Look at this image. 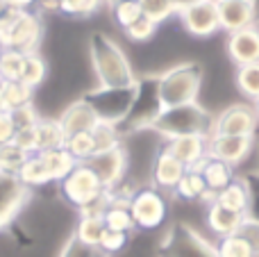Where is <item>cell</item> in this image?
Returning <instances> with one entry per match:
<instances>
[{
  "label": "cell",
  "mask_w": 259,
  "mask_h": 257,
  "mask_svg": "<svg viewBox=\"0 0 259 257\" xmlns=\"http://www.w3.org/2000/svg\"><path fill=\"white\" fill-rule=\"evenodd\" d=\"M89 57L98 80V89L123 91L137 87L139 80L125 50L105 32H94L89 36Z\"/></svg>",
  "instance_id": "obj_1"
},
{
  "label": "cell",
  "mask_w": 259,
  "mask_h": 257,
  "mask_svg": "<svg viewBox=\"0 0 259 257\" xmlns=\"http://www.w3.org/2000/svg\"><path fill=\"white\" fill-rule=\"evenodd\" d=\"M214 127V116L202 105L189 103L178 107L159 109L150 121L148 130H155L161 139H175V137H209Z\"/></svg>",
  "instance_id": "obj_2"
},
{
  "label": "cell",
  "mask_w": 259,
  "mask_h": 257,
  "mask_svg": "<svg viewBox=\"0 0 259 257\" xmlns=\"http://www.w3.org/2000/svg\"><path fill=\"white\" fill-rule=\"evenodd\" d=\"M202 68L196 62H184L164 71L157 77V100L159 107H178V105L198 103L202 87Z\"/></svg>",
  "instance_id": "obj_3"
},
{
  "label": "cell",
  "mask_w": 259,
  "mask_h": 257,
  "mask_svg": "<svg viewBox=\"0 0 259 257\" xmlns=\"http://www.w3.org/2000/svg\"><path fill=\"white\" fill-rule=\"evenodd\" d=\"M44 36V23L34 12H5L0 18V48L36 53Z\"/></svg>",
  "instance_id": "obj_4"
},
{
  "label": "cell",
  "mask_w": 259,
  "mask_h": 257,
  "mask_svg": "<svg viewBox=\"0 0 259 257\" xmlns=\"http://www.w3.org/2000/svg\"><path fill=\"white\" fill-rule=\"evenodd\" d=\"M59 191H62L64 200L73 207L82 209H89L94 205L103 203L107 198V191L105 187L100 185V180L96 178V173L89 168V164H75L71 173L59 182Z\"/></svg>",
  "instance_id": "obj_5"
},
{
  "label": "cell",
  "mask_w": 259,
  "mask_h": 257,
  "mask_svg": "<svg viewBox=\"0 0 259 257\" xmlns=\"http://www.w3.org/2000/svg\"><path fill=\"white\" fill-rule=\"evenodd\" d=\"M159 257H219L216 241L202 237L189 223H173L161 239Z\"/></svg>",
  "instance_id": "obj_6"
},
{
  "label": "cell",
  "mask_w": 259,
  "mask_h": 257,
  "mask_svg": "<svg viewBox=\"0 0 259 257\" xmlns=\"http://www.w3.org/2000/svg\"><path fill=\"white\" fill-rule=\"evenodd\" d=\"M127 205L137 230H157L168 219V200H166L164 191H159L152 185L137 187L130 196Z\"/></svg>",
  "instance_id": "obj_7"
},
{
  "label": "cell",
  "mask_w": 259,
  "mask_h": 257,
  "mask_svg": "<svg viewBox=\"0 0 259 257\" xmlns=\"http://www.w3.org/2000/svg\"><path fill=\"white\" fill-rule=\"evenodd\" d=\"M84 164H89V168L96 173V178H98L100 185L105 187V191H114L125 180V173L130 166V155H127L125 146L121 144L112 150L96 153L94 157Z\"/></svg>",
  "instance_id": "obj_8"
},
{
  "label": "cell",
  "mask_w": 259,
  "mask_h": 257,
  "mask_svg": "<svg viewBox=\"0 0 259 257\" xmlns=\"http://www.w3.org/2000/svg\"><path fill=\"white\" fill-rule=\"evenodd\" d=\"M134 96H137V87H134V89H123V91L96 89L94 94L87 96V100L94 105L100 121H109V123L121 125L127 118L130 109H132Z\"/></svg>",
  "instance_id": "obj_9"
},
{
  "label": "cell",
  "mask_w": 259,
  "mask_h": 257,
  "mask_svg": "<svg viewBox=\"0 0 259 257\" xmlns=\"http://www.w3.org/2000/svg\"><path fill=\"white\" fill-rule=\"evenodd\" d=\"M257 116L252 105H230L223 112H219V116H214V127L211 135H225V137H255L257 132Z\"/></svg>",
  "instance_id": "obj_10"
},
{
  "label": "cell",
  "mask_w": 259,
  "mask_h": 257,
  "mask_svg": "<svg viewBox=\"0 0 259 257\" xmlns=\"http://www.w3.org/2000/svg\"><path fill=\"white\" fill-rule=\"evenodd\" d=\"M178 14H180V21H182L184 30L191 36H196V39H207V36H211L214 32L221 30L216 0H198L191 7L182 9Z\"/></svg>",
  "instance_id": "obj_11"
},
{
  "label": "cell",
  "mask_w": 259,
  "mask_h": 257,
  "mask_svg": "<svg viewBox=\"0 0 259 257\" xmlns=\"http://www.w3.org/2000/svg\"><path fill=\"white\" fill-rule=\"evenodd\" d=\"M255 148V137H225V135H209L207 139V155L214 159L237 166L241 164Z\"/></svg>",
  "instance_id": "obj_12"
},
{
  "label": "cell",
  "mask_w": 259,
  "mask_h": 257,
  "mask_svg": "<svg viewBox=\"0 0 259 257\" xmlns=\"http://www.w3.org/2000/svg\"><path fill=\"white\" fill-rule=\"evenodd\" d=\"M216 7H219L221 30L228 34L255 25L257 21V3L252 0H216Z\"/></svg>",
  "instance_id": "obj_13"
},
{
  "label": "cell",
  "mask_w": 259,
  "mask_h": 257,
  "mask_svg": "<svg viewBox=\"0 0 259 257\" xmlns=\"http://www.w3.org/2000/svg\"><path fill=\"white\" fill-rule=\"evenodd\" d=\"M30 198V189L12 173L0 171V228L7 226Z\"/></svg>",
  "instance_id": "obj_14"
},
{
  "label": "cell",
  "mask_w": 259,
  "mask_h": 257,
  "mask_svg": "<svg viewBox=\"0 0 259 257\" xmlns=\"http://www.w3.org/2000/svg\"><path fill=\"white\" fill-rule=\"evenodd\" d=\"M184 173H187L184 164H180L168 150L159 146V150L152 155L150 162V185L157 187L159 191H173Z\"/></svg>",
  "instance_id": "obj_15"
},
{
  "label": "cell",
  "mask_w": 259,
  "mask_h": 257,
  "mask_svg": "<svg viewBox=\"0 0 259 257\" xmlns=\"http://www.w3.org/2000/svg\"><path fill=\"white\" fill-rule=\"evenodd\" d=\"M225 50H228V57L237 66L259 62V27L250 25V27H243V30L228 34Z\"/></svg>",
  "instance_id": "obj_16"
},
{
  "label": "cell",
  "mask_w": 259,
  "mask_h": 257,
  "mask_svg": "<svg viewBox=\"0 0 259 257\" xmlns=\"http://www.w3.org/2000/svg\"><path fill=\"white\" fill-rule=\"evenodd\" d=\"M207 139L209 137H175L166 139L161 148L184 164V168H198L207 159Z\"/></svg>",
  "instance_id": "obj_17"
},
{
  "label": "cell",
  "mask_w": 259,
  "mask_h": 257,
  "mask_svg": "<svg viewBox=\"0 0 259 257\" xmlns=\"http://www.w3.org/2000/svg\"><path fill=\"white\" fill-rule=\"evenodd\" d=\"M57 121H59V125H62L64 135L71 137V135H80V132H91L98 125L100 118H98V114H96L94 105L87 98H80L68 105Z\"/></svg>",
  "instance_id": "obj_18"
},
{
  "label": "cell",
  "mask_w": 259,
  "mask_h": 257,
  "mask_svg": "<svg viewBox=\"0 0 259 257\" xmlns=\"http://www.w3.org/2000/svg\"><path fill=\"white\" fill-rule=\"evenodd\" d=\"M205 221H207V228L211 230V235L219 241V239H223V237L237 235L239 226H241V221H243V214H237V212H232V209L219 205L216 200H209V203H207Z\"/></svg>",
  "instance_id": "obj_19"
},
{
  "label": "cell",
  "mask_w": 259,
  "mask_h": 257,
  "mask_svg": "<svg viewBox=\"0 0 259 257\" xmlns=\"http://www.w3.org/2000/svg\"><path fill=\"white\" fill-rule=\"evenodd\" d=\"M198 171H200L202 180H205L207 189H209L211 200H214V196L219 194V191H223L230 182L237 180V171H234V166L221 162V159L209 157V155H207V159L198 166Z\"/></svg>",
  "instance_id": "obj_20"
},
{
  "label": "cell",
  "mask_w": 259,
  "mask_h": 257,
  "mask_svg": "<svg viewBox=\"0 0 259 257\" xmlns=\"http://www.w3.org/2000/svg\"><path fill=\"white\" fill-rule=\"evenodd\" d=\"M170 194H173L175 198L184 200V203H209L211 200L209 189H207V185L198 168H187V173L182 176V180L178 182V187H175Z\"/></svg>",
  "instance_id": "obj_21"
},
{
  "label": "cell",
  "mask_w": 259,
  "mask_h": 257,
  "mask_svg": "<svg viewBox=\"0 0 259 257\" xmlns=\"http://www.w3.org/2000/svg\"><path fill=\"white\" fill-rule=\"evenodd\" d=\"M214 200L219 205H223V207L232 209V212L248 217V209H250V189H248V182L243 178H237L223 191H219L214 196Z\"/></svg>",
  "instance_id": "obj_22"
},
{
  "label": "cell",
  "mask_w": 259,
  "mask_h": 257,
  "mask_svg": "<svg viewBox=\"0 0 259 257\" xmlns=\"http://www.w3.org/2000/svg\"><path fill=\"white\" fill-rule=\"evenodd\" d=\"M36 155H39V159L44 162L50 182H62L77 164L75 159L68 155L66 148H53V150H44V153H36Z\"/></svg>",
  "instance_id": "obj_23"
},
{
  "label": "cell",
  "mask_w": 259,
  "mask_h": 257,
  "mask_svg": "<svg viewBox=\"0 0 259 257\" xmlns=\"http://www.w3.org/2000/svg\"><path fill=\"white\" fill-rule=\"evenodd\" d=\"M34 100V89L23 82H3L0 80V112H16Z\"/></svg>",
  "instance_id": "obj_24"
},
{
  "label": "cell",
  "mask_w": 259,
  "mask_h": 257,
  "mask_svg": "<svg viewBox=\"0 0 259 257\" xmlns=\"http://www.w3.org/2000/svg\"><path fill=\"white\" fill-rule=\"evenodd\" d=\"M34 130H36V153L64 148V144H66V135H64L57 118L55 121L53 118H39Z\"/></svg>",
  "instance_id": "obj_25"
},
{
  "label": "cell",
  "mask_w": 259,
  "mask_h": 257,
  "mask_svg": "<svg viewBox=\"0 0 259 257\" xmlns=\"http://www.w3.org/2000/svg\"><path fill=\"white\" fill-rule=\"evenodd\" d=\"M105 232V223L103 217H94V214H80V221H77L75 228V239L84 246H91V248H98V241Z\"/></svg>",
  "instance_id": "obj_26"
},
{
  "label": "cell",
  "mask_w": 259,
  "mask_h": 257,
  "mask_svg": "<svg viewBox=\"0 0 259 257\" xmlns=\"http://www.w3.org/2000/svg\"><path fill=\"white\" fill-rule=\"evenodd\" d=\"M16 178L27 187V189H34V187H44V185H50V178H48V171H46L44 162L39 159V155H30L27 162L18 168Z\"/></svg>",
  "instance_id": "obj_27"
},
{
  "label": "cell",
  "mask_w": 259,
  "mask_h": 257,
  "mask_svg": "<svg viewBox=\"0 0 259 257\" xmlns=\"http://www.w3.org/2000/svg\"><path fill=\"white\" fill-rule=\"evenodd\" d=\"M25 55L18 50H0V80L3 82H21Z\"/></svg>",
  "instance_id": "obj_28"
},
{
  "label": "cell",
  "mask_w": 259,
  "mask_h": 257,
  "mask_svg": "<svg viewBox=\"0 0 259 257\" xmlns=\"http://www.w3.org/2000/svg\"><path fill=\"white\" fill-rule=\"evenodd\" d=\"M64 148L68 150V155H71V157L75 159L77 164L89 162V159L96 155V144H94V137H91V132H80V135L66 137V144H64Z\"/></svg>",
  "instance_id": "obj_29"
},
{
  "label": "cell",
  "mask_w": 259,
  "mask_h": 257,
  "mask_svg": "<svg viewBox=\"0 0 259 257\" xmlns=\"http://www.w3.org/2000/svg\"><path fill=\"white\" fill-rule=\"evenodd\" d=\"M48 75V64L39 53H27L25 55V66H23L21 82L30 89H36Z\"/></svg>",
  "instance_id": "obj_30"
},
{
  "label": "cell",
  "mask_w": 259,
  "mask_h": 257,
  "mask_svg": "<svg viewBox=\"0 0 259 257\" xmlns=\"http://www.w3.org/2000/svg\"><path fill=\"white\" fill-rule=\"evenodd\" d=\"M96 144V153H103V150H112L116 146H121V127L116 123L109 121H98V125L91 130Z\"/></svg>",
  "instance_id": "obj_31"
},
{
  "label": "cell",
  "mask_w": 259,
  "mask_h": 257,
  "mask_svg": "<svg viewBox=\"0 0 259 257\" xmlns=\"http://www.w3.org/2000/svg\"><path fill=\"white\" fill-rule=\"evenodd\" d=\"M237 87L246 98H259V62L237 66Z\"/></svg>",
  "instance_id": "obj_32"
},
{
  "label": "cell",
  "mask_w": 259,
  "mask_h": 257,
  "mask_svg": "<svg viewBox=\"0 0 259 257\" xmlns=\"http://www.w3.org/2000/svg\"><path fill=\"white\" fill-rule=\"evenodd\" d=\"M27 157H30V155H27L25 150H21L18 146H14V144L0 146V171L16 176L18 168L27 162Z\"/></svg>",
  "instance_id": "obj_33"
},
{
  "label": "cell",
  "mask_w": 259,
  "mask_h": 257,
  "mask_svg": "<svg viewBox=\"0 0 259 257\" xmlns=\"http://www.w3.org/2000/svg\"><path fill=\"white\" fill-rule=\"evenodd\" d=\"M112 16H114V23L125 32L127 27L141 16V7H139L137 0H121V3L112 5Z\"/></svg>",
  "instance_id": "obj_34"
},
{
  "label": "cell",
  "mask_w": 259,
  "mask_h": 257,
  "mask_svg": "<svg viewBox=\"0 0 259 257\" xmlns=\"http://www.w3.org/2000/svg\"><path fill=\"white\" fill-rule=\"evenodd\" d=\"M139 7H141V14L148 16L150 21H155L157 25L164 21H168L170 14H175V7L170 0H137Z\"/></svg>",
  "instance_id": "obj_35"
},
{
  "label": "cell",
  "mask_w": 259,
  "mask_h": 257,
  "mask_svg": "<svg viewBox=\"0 0 259 257\" xmlns=\"http://www.w3.org/2000/svg\"><path fill=\"white\" fill-rule=\"evenodd\" d=\"M219 257H252V248L239 235H230L216 241Z\"/></svg>",
  "instance_id": "obj_36"
},
{
  "label": "cell",
  "mask_w": 259,
  "mask_h": 257,
  "mask_svg": "<svg viewBox=\"0 0 259 257\" xmlns=\"http://www.w3.org/2000/svg\"><path fill=\"white\" fill-rule=\"evenodd\" d=\"M127 244H130V235H125V232H114V230H107V228H105L103 237H100V241H98V250L105 257L118 255L127 248Z\"/></svg>",
  "instance_id": "obj_37"
},
{
  "label": "cell",
  "mask_w": 259,
  "mask_h": 257,
  "mask_svg": "<svg viewBox=\"0 0 259 257\" xmlns=\"http://www.w3.org/2000/svg\"><path fill=\"white\" fill-rule=\"evenodd\" d=\"M57 3H59V14L73 18H84L89 14H94L103 5V0H57Z\"/></svg>",
  "instance_id": "obj_38"
},
{
  "label": "cell",
  "mask_w": 259,
  "mask_h": 257,
  "mask_svg": "<svg viewBox=\"0 0 259 257\" xmlns=\"http://www.w3.org/2000/svg\"><path fill=\"white\" fill-rule=\"evenodd\" d=\"M157 23L155 21H150L148 16H139L137 21L132 23V25L125 30V34H127V39L130 41H137V44H143V41H150L152 36H155V32H157Z\"/></svg>",
  "instance_id": "obj_39"
},
{
  "label": "cell",
  "mask_w": 259,
  "mask_h": 257,
  "mask_svg": "<svg viewBox=\"0 0 259 257\" xmlns=\"http://www.w3.org/2000/svg\"><path fill=\"white\" fill-rule=\"evenodd\" d=\"M237 235L252 248V253H259V219L255 217H243L241 226H239Z\"/></svg>",
  "instance_id": "obj_40"
},
{
  "label": "cell",
  "mask_w": 259,
  "mask_h": 257,
  "mask_svg": "<svg viewBox=\"0 0 259 257\" xmlns=\"http://www.w3.org/2000/svg\"><path fill=\"white\" fill-rule=\"evenodd\" d=\"M59 257H105V255L100 253L98 248L84 246V244H80L75 237H71V239L66 241V246H64V250L59 253Z\"/></svg>",
  "instance_id": "obj_41"
},
{
  "label": "cell",
  "mask_w": 259,
  "mask_h": 257,
  "mask_svg": "<svg viewBox=\"0 0 259 257\" xmlns=\"http://www.w3.org/2000/svg\"><path fill=\"white\" fill-rule=\"evenodd\" d=\"M14 123H16V130H23V127H34L39 123V114L34 109V103L25 105V107H18L16 112H12Z\"/></svg>",
  "instance_id": "obj_42"
},
{
  "label": "cell",
  "mask_w": 259,
  "mask_h": 257,
  "mask_svg": "<svg viewBox=\"0 0 259 257\" xmlns=\"http://www.w3.org/2000/svg\"><path fill=\"white\" fill-rule=\"evenodd\" d=\"M34 127H23V130H16L14 141H12L14 146H18L21 150H25L27 155H36V130Z\"/></svg>",
  "instance_id": "obj_43"
},
{
  "label": "cell",
  "mask_w": 259,
  "mask_h": 257,
  "mask_svg": "<svg viewBox=\"0 0 259 257\" xmlns=\"http://www.w3.org/2000/svg\"><path fill=\"white\" fill-rule=\"evenodd\" d=\"M14 135H16V123L12 112H0V146L12 144Z\"/></svg>",
  "instance_id": "obj_44"
},
{
  "label": "cell",
  "mask_w": 259,
  "mask_h": 257,
  "mask_svg": "<svg viewBox=\"0 0 259 257\" xmlns=\"http://www.w3.org/2000/svg\"><path fill=\"white\" fill-rule=\"evenodd\" d=\"M36 5H39V9H44V12H59L57 0H36Z\"/></svg>",
  "instance_id": "obj_45"
},
{
  "label": "cell",
  "mask_w": 259,
  "mask_h": 257,
  "mask_svg": "<svg viewBox=\"0 0 259 257\" xmlns=\"http://www.w3.org/2000/svg\"><path fill=\"white\" fill-rule=\"evenodd\" d=\"M170 3H173L175 12H182V9L191 7V5H193V3H198V0H170Z\"/></svg>",
  "instance_id": "obj_46"
},
{
  "label": "cell",
  "mask_w": 259,
  "mask_h": 257,
  "mask_svg": "<svg viewBox=\"0 0 259 257\" xmlns=\"http://www.w3.org/2000/svg\"><path fill=\"white\" fill-rule=\"evenodd\" d=\"M252 109H255V116H257V121H259V98L252 100Z\"/></svg>",
  "instance_id": "obj_47"
},
{
  "label": "cell",
  "mask_w": 259,
  "mask_h": 257,
  "mask_svg": "<svg viewBox=\"0 0 259 257\" xmlns=\"http://www.w3.org/2000/svg\"><path fill=\"white\" fill-rule=\"evenodd\" d=\"M7 12V9H5V5H3V0H0V18H3V14Z\"/></svg>",
  "instance_id": "obj_48"
},
{
  "label": "cell",
  "mask_w": 259,
  "mask_h": 257,
  "mask_svg": "<svg viewBox=\"0 0 259 257\" xmlns=\"http://www.w3.org/2000/svg\"><path fill=\"white\" fill-rule=\"evenodd\" d=\"M107 3L109 5H116V3H121V0H107Z\"/></svg>",
  "instance_id": "obj_49"
},
{
  "label": "cell",
  "mask_w": 259,
  "mask_h": 257,
  "mask_svg": "<svg viewBox=\"0 0 259 257\" xmlns=\"http://www.w3.org/2000/svg\"><path fill=\"white\" fill-rule=\"evenodd\" d=\"M252 257H259V253H252Z\"/></svg>",
  "instance_id": "obj_50"
},
{
  "label": "cell",
  "mask_w": 259,
  "mask_h": 257,
  "mask_svg": "<svg viewBox=\"0 0 259 257\" xmlns=\"http://www.w3.org/2000/svg\"><path fill=\"white\" fill-rule=\"evenodd\" d=\"M252 3H257V0H252Z\"/></svg>",
  "instance_id": "obj_51"
},
{
  "label": "cell",
  "mask_w": 259,
  "mask_h": 257,
  "mask_svg": "<svg viewBox=\"0 0 259 257\" xmlns=\"http://www.w3.org/2000/svg\"><path fill=\"white\" fill-rule=\"evenodd\" d=\"M0 50H3V48H0Z\"/></svg>",
  "instance_id": "obj_52"
}]
</instances>
